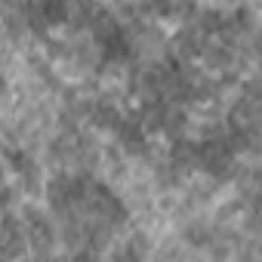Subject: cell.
<instances>
[{
	"instance_id": "obj_1",
	"label": "cell",
	"mask_w": 262,
	"mask_h": 262,
	"mask_svg": "<svg viewBox=\"0 0 262 262\" xmlns=\"http://www.w3.org/2000/svg\"><path fill=\"white\" fill-rule=\"evenodd\" d=\"M231 161H234V151H231V145H228L225 136H213V139H207V142H198V164H201L207 173L225 176L228 167H231Z\"/></svg>"
},
{
	"instance_id": "obj_2",
	"label": "cell",
	"mask_w": 262,
	"mask_h": 262,
	"mask_svg": "<svg viewBox=\"0 0 262 262\" xmlns=\"http://www.w3.org/2000/svg\"><path fill=\"white\" fill-rule=\"evenodd\" d=\"M25 219H28V231H25L28 244H31L34 250L47 253V250L53 247V228H50V222H47L34 207H25Z\"/></svg>"
},
{
	"instance_id": "obj_3",
	"label": "cell",
	"mask_w": 262,
	"mask_h": 262,
	"mask_svg": "<svg viewBox=\"0 0 262 262\" xmlns=\"http://www.w3.org/2000/svg\"><path fill=\"white\" fill-rule=\"evenodd\" d=\"M0 234H4V253L7 256H22L25 253V228H22V219H16L13 213L4 216V222H0Z\"/></svg>"
},
{
	"instance_id": "obj_4",
	"label": "cell",
	"mask_w": 262,
	"mask_h": 262,
	"mask_svg": "<svg viewBox=\"0 0 262 262\" xmlns=\"http://www.w3.org/2000/svg\"><path fill=\"white\" fill-rule=\"evenodd\" d=\"M117 136H120V145H123L129 155H142V151L148 148V142H145V126L139 123V117H133V120H120Z\"/></svg>"
},
{
	"instance_id": "obj_5",
	"label": "cell",
	"mask_w": 262,
	"mask_h": 262,
	"mask_svg": "<svg viewBox=\"0 0 262 262\" xmlns=\"http://www.w3.org/2000/svg\"><path fill=\"white\" fill-rule=\"evenodd\" d=\"M47 194H50L53 210H56L59 216H65V213L74 207V201H71V176H56V179L47 185Z\"/></svg>"
},
{
	"instance_id": "obj_6",
	"label": "cell",
	"mask_w": 262,
	"mask_h": 262,
	"mask_svg": "<svg viewBox=\"0 0 262 262\" xmlns=\"http://www.w3.org/2000/svg\"><path fill=\"white\" fill-rule=\"evenodd\" d=\"M148 234L145 231H136L133 237L126 241V247L123 250H117L114 253V262H145V256H148Z\"/></svg>"
},
{
	"instance_id": "obj_7",
	"label": "cell",
	"mask_w": 262,
	"mask_h": 262,
	"mask_svg": "<svg viewBox=\"0 0 262 262\" xmlns=\"http://www.w3.org/2000/svg\"><path fill=\"white\" fill-rule=\"evenodd\" d=\"M120 111L114 108V105H108V102H96L93 108H90V123H96L99 129H117L120 126Z\"/></svg>"
},
{
	"instance_id": "obj_8",
	"label": "cell",
	"mask_w": 262,
	"mask_h": 262,
	"mask_svg": "<svg viewBox=\"0 0 262 262\" xmlns=\"http://www.w3.org/2000/svg\"><path fill=\"white\" fill-rule=\"evenodd\" d=\"M37 10H40L47 25H65L68 16H71V7L65 0H47V4H37Z\"/></svg>"
},
{
	"instance_id": "obj_9",
	"label": "cell",
	"mask_w": 262,
	"mask_h": 262,
	"mask_svg": "<svg viewBox=\"0 0 262 262\" xmlns=\"http://www.w3.org/2000/svg\"><path fill=\"white\" fill-rule=\"evenodd\" d=\"M176 170H185L191 164H198V142H188V139H176L173 142V151H170Z\"/></svg>"
},
{
	"instance_id": "obj_10",
	"label": "cell",
	"mask_w": 262,
	"mask_h": 262,
	"mask_svg": "<svg viewBox=\"0 0 262 262\" xmlns=\"http://www.w3.org/2000/svg\"><path fill=\"white\" fill-rule=\"evenodd\" d=\"M204 50H207V62L216 65V68H222V65L231 62V50L228 47H204Z\"/></svg>"
},
{
	"instance_id": "obj_11",
	"label": "cell",
	"mask_w": 262,
	"mask_h": 262,
	"mask_svg": "<svg viewBox=\"0 0 262 262\" xmlns=\"http://www.w3.org/2000/svg\"><path fill=\"white\" fill-rule=\"evenodd\" d=\"M4 155H7V161H10V167H13L16 173H19V170H22V167H25V164L31 161V158H28V155H25L22 148H7Z\"/></svg>"
},
{
	"instance_id": "obj_12",
	"label": "cell",
	"mask_w": 262,
	"mask_h": 262,
	"mask_svg": "<svg viewBox=\"0 0 262 262\" xmlns=\"http://www.w3.org/2000/svg\"><path fill=\"white\" fill-rule=\"evenodd\" d=\"M10 201H13V191L0 185V210H7V207H10Z\"/></svg>"
},
{
	"instance_id": "obj_13",
	"label": "cell",
	"mask_w": 262,
	"mask_h": 262,
	"mask_svg": "<svg viewBox=\"0 0 262 262\" xmlns=\"http://www.w3.org/2000/svg\"><path fill=\"white\" fill-rule=\"evenodd\" d=\"M74 262H96V256H93L90 250H80V253L74 256Z\"/></svg>"
}]
</instances>
